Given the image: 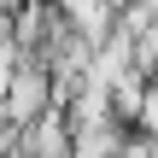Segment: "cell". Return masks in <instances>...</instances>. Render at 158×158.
Here are the masks:
<instances>
[{
	"label": "cell",
	"mask_w": 158,
	"mask_h": 158,
	"mask_svg": "<svg viewBox=\"0 0 158 158\" xmlns=\"http://www.w3.org/2000/svg\"><path fill=\"white\" fill-rule=\"evenodd\" d=\"M147 123H152V129H158V94H152V100H147Z\"/></svg>",
	"instance_id": "6da1fadb"
}]
</instances>
